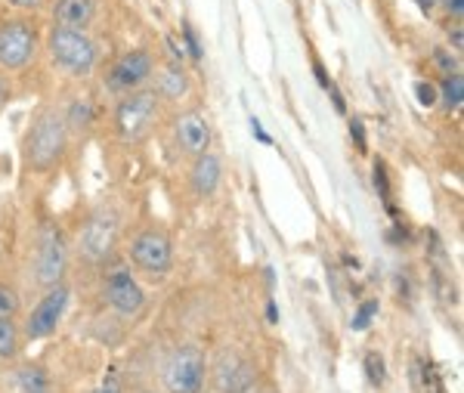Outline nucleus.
<instances>
[{
    "label": "nucleus",
    "instance_id": "nucleus-1",
    "mask_svg": "<svg viewBox=\"0 0 464 393\" xmlns=\"http://www.w3.org/2000/svg\"><path fill=\"white\" fill-rule=\"evenodd\" d=\"M47 53H50V63L59 72L72 74V78H84L100 63V44H96V37L87 28L53 25L47 34Z\"/></svg>",
    "mask_w": 464,
    "mask_h": 393
},
{
    "label": "nucleus",
    "instance_id": "nucleus-2",
    "mask_svg": "<svg viewBox=\"0 0 464 393\" xmlns=\"http://www.w3.org/2000/svg\"><path fill=\"white\" fill-rule=\"evenodd\" d=\"M65 146H69V124L65 115L56 109H44L34 118L32 131L25 137V162L32 171H50L63 158Z\"/></svg>",
    "mask_w": 464,
    "mask_h": 393
},
{
    "label": "nucleus",
    "instance_id": "nucleus-3",
    "mask_svg": "<svg viewBox=\"0 0 464 393\" xmlns=\"http://www.w3.org/2000/svg\"><path fill=\"white\" fill-rule=\"evenodd\" d=\"M37 50H41V28L34 16H10L0 22V69L22 72L34 63Z\"/></svg>",
    "mask_w": 464,
    "mask_h": 393
},
{
    "label": "nucleus",
    "instance_id": "nucleus-4",
    "mask_svg": "<svg viewBox=\"0 0 464 393\" xmlns=\"http://www.w3.org/2000/svg\"><path fill=\"white\" fill-rule=\"evenodd\" d=\"M159 105H161V96L155 93V90H133V93H124L115 109L118 133H121L127 142L143 140L155 127V121H159Z\"/></svg>",
    "mask_w": 464,
    "mask_h": 393
},
{
    "label": "nucleus",
    "instance_id": "nucleus-5",
    "mask_svg": "<svg viewBox=\"0 0 464 393\" xmlns=\"http://www.w3.org/2000/svg\"><path fill=\"white\" fill-rule=\"evenodd\" d=\"M155 78V59L149 50H127L111 63V69L106 72V87L111 93L124 96L133 90H143L149 81Z\"/></svg>",
    "mask_w": 464,
    "mask_h": 393
},
{
    "label": "nucleus",
    "instance_id": "nucleus-6",
    "mask_svg": "<svg viewBox=\"0 0 464 393\" xmlns=\"http://www.w3.org/2000/svg\"><path fill=\"white\" fill-rule=\"evenodd\" d=\"M130 260L143 270L146 276L161 279L168 276L170 263H174V245L159 230H143L130 241Z\"/></svg>",
    "mask_w": 464,
    "mask_h": 393
},
{
    "label": "nucleus",
    "instance_id": "nucleus-7",
    "mask_svg": "<svg viewBox=\"0 0 464 393\" xmlns=\"http://www.w3.org/2000/svg\"><path fill=\"white\" fill-rule=\"evenodd\" d=\"M78 245H81V254H84L90 263H102L118 245V217L111 214V211L100 208L84 223V230H81V236H78Z\"/></svg>",
    "mask_w": 464,
    "mask_h": 393
},
{
    "label": "nucleus",
    "instance_id": "nucleus-8",
    "mask_svg": "<svg viewBox=\"0 0 464 393\" xmlns=\"http://www.w3.org/2000/svg\"><path fill=\"white\" fill-rule=\"evenodd\" d=\"M65 267H69V248L56 226H47L41 232V245H37V260H34V279L44 289H53L63 282Z\"/></svg>",
    "mask_w": 464,
    "mask_h": 393
},
{
    "label": "nucleus",
    "instance_id": "nucleus-9",
    "mask_svg": "<svg viewBox=\"0 0 464 393\" xmlns=\"http://www.w3.org/2000/svg\"><path fill=\"white\" fill-rule=\"evenodd\" d=\"M205 381V357L196 347H179L164 366V384L170 393H198Z\"/></svg>",
    "mask_w": 464,
    "mask_h": 393
},
{
    "label": "nucleus",
    "instance_id": "nucleus-10",
    "mask_svg": "<svg viewBox=\"0 0 464 393\" xmlns=\"http://www.w3.org/2000/svg\"><path fill=\"white\" fill-rule=\"evenodd\" d=\"M102 298H106V304L115 309L118 316H124V319L137 316L140 309H143V304H146V291L140 289V282L133 279V273L127 267H115L106 276Z\"/></svg>",
    "mask_w": 464,
    "mask_h": 393
},
{
    "label": "nucleus",
    "instance_id": "nucleus-11",
    "mask_svg": "<svg viewBox=\"0 0 464 393\" xmlns=\"http://www.w3.org/2000/svg\"><path fill=\"white\" fill-rule=\"evenodd\" d=\"M69 298H72V291L65 289L63 282L53 285V289H47V294L41 298V304H37V307L32 309V316H28L25 335L32 338V341H41V338L53 335L56 325L63 322V316H65Z\"/></svg>",
    "mask_w": 464,
    "mask_h": 393
},
{
    "label": "nucleus",
    "instance_id": "nucleus-12",
    "mask_svg": "<svg viewBox=\"0 0 464 393\" xmlns=\"http://www.w3.org/2000/svg\"><path fill=\"white\" fill-rule=\"evenodd\" d=\"M174 137H177V146L183 149L186 155H205L211 149V121H208L205 112L192 109V112H183L177 121H174Z\"/></svg>",
    "mask_w": 464,
    "mask_h": 393
},
{
    "label": "nucleus",
    "instance_id": "nucleus-13",
    "mask_svg": "<svg viewBox=\"0 0 464 393\" xmlns=\"http://www.w3.org/2000/svg\"><path fill=\"white\" fill-rule=\"evenodd\" d=\"M254 384V366L236 353H227L217 366V388L223 393H248Z\"/></svg>",
    "mask_w": 464,
    "mask_h": 393
},
{
    "label": "nucleus",
    "instance_id": "nucleus-14",
    "mask_svg": "<svg viewBox=\"0 0 464 393\" xmlns=\"http://www.w3.org/2000/svg\"><path fill=\"white\" fill-rule=\"evenodd\" d=\"M96 19V0H53V25L90 28Z\"/></svg>",
    "mask_w": 464,
    "mask_h": 393
},
{
    "label": "nucleus",
    "instance_id": "nucleus-15",
    "mask_svg": "<svg viewBox=\"0 0 464 393\" xmlns=\"http://www.w3.org/2000/svg\"><path fill=\"white\" fill-rule=\"evenodd\" d=\"M223 180V164L220 158L205 152L196 158V164H192V189L201 195V199H208V195L217 192V186H220Z\"/></svg>",
    "mask_w": 464,
    "mask_h": 393
},
{
    "label": "nucleus",
    "instance_id": "nucleus-16",
    "mask_svg": "<svg viewBox=\"0 0 464 393\" xmlns=\"http://www.w3.org/2000/svg\"><path fill=\"white\" fill-rule=\"evenodd\" d=\"M186 90H189V74L183 72V65H164L159 74V84H155V93L161 100H179V96H186Z\"/></svg>",
    "mask_w": 464,
    "mask_h": 393
},
{
    "label": "nucleus",
    "instance_id": "nucleus-17",
    "mask_svg": "<svg viewBox=\"0 0 464 393\" xmlns=\"http://www.w3.org/2000/svg\"><path fill=\"white\" fill-rule=\"evenodd\" d=\"M19 393H50V378L34 366H25L16 378Z\"/></svg>",
    "mask_w": 464,
    "mask_h": 393
},
{
    "label": "nucleus",
    "instance_id": "nucleus-18",
    "mask_svg": "<svg viewBox=\"0 0 464 393\" xmlns=\"http://www.w3.org/2000/svg\"><path fill=\"white\" fill-rule=\"evenodd\" d=\"M461 96H464V81H461V72H452L443 78V105L449 112L459 109L461 105Z\"/></svg>",
    "mask_w": 464,
    "mask_h": 393
},
{
    "label": "nucleus",
    "instance_id": "nucleus-19",
    "mask_svg": "<svg viewBox=\"0 0 464 393\" xmlns=\"http://www.w3.org/2000/svg\"><path fill=\"white\" fill-rule=\"evenodd\" d=\"M16 350H19V329H16V322L0 319V359L13 357Z\"/></svg>",
    "mask_w": 464,
    "mask_h": 393
},
{
    "label": "nucleus",
    "instance_id": "nucleus-20",
    "mask_svg": "<svg viewBox=\"0 0 464 393\" xmlns=\"http://www.w3.org/2000/svg\"><path fill=\"white\" fill-rule=\"evenodd\" d=\"M90 121H93V105H90V100H74L69 115H65V124L81 131V127H90Z\"/></svg>",
    "mask_w": 464,
    "mask_h": 393
},
{
    "label": "nucleus",
    "instance_id": "nucleus-21",
    "mask_svg": "<svg viewBox=\"0 0 464 393\" xmlns=\"http://www.w3.org/2000/svg\"><path fill=\"white\" fill-rule=\"evenodd\" d=\"M19 313V294L6 282H0V319H13Z\"/></svg>",
    "mask_w": 464,
    "mask_h": 393
},
{
    "label": "nucleus",
    "instance_id": "nucleus-22",
    "mask_svg": "<svg viewBox=\"0 0 464 393\" xmlns=\"http://www.w3.org/2000/svg\"><path fill=\"white\" fill-rule=\"evenodd\" d=\"M375 316H378V300H365V304L356 309V316H353V322H350V325H353V331H365Z\"/></svg>",
    "mask_w": 464,
    "mask_h": 393
},
{
    "label": "nucleus",
    "instance_id": "nucleus-23",
    "mask_svg": "<svg viewBox=\"0 0 464 393\" xmlns=\"http://www.w3.org/2000/svg\"><path fill=\"white\" fill-rule=\"evenodd\" d=\"M365 375H369V381L375 384V388H381V384H384V359L378 357V353H369V357H365Z\"/></svg>",
    "mask_w": 464,
    "mask_h": 393
},
{
    "label": "nucleus",
    "instance_id": "nucleus-24",
    "mask_svg": "<svg viewBox=\"0 0 464 393\" xmlns=\"http://www.w3.org/2000/svg\"><path fill=\"white\" fill-rule=\"evenodd\" d=\"M415 96H418V103H421L424 109H433V105L440 103V93H437V87H433L430 81H418V84H415Z\"/></svg>",
    "mask_w": 464,
    "mask_h": 393
},
{
    "label": "nucleus",
    "instance_id": "nucleus-25",
    "mask_svg": "<svg viewBox=\"0 0 464 393\" xmlns=\"http://www.w3.org/2000/svg\"><path fill=\"white\" fill-rule=\"evenodd\" d=\"M6 6H13L16 13H25V16H34V13H41L44 6L50 4V0H4Z\"/></svg>",
    "mask_w": 464,
    "mask_h": 393
},
{
    "label": "nucleus",
    "instance_id": "nucleus-26",
    "mask_svg": "<svg viewBox=\"0 0 464 393\" xmlns=\"http://www.w3.org/2000/svg\"><path fill=\"white\" fill-rule=\"evenodd\" d=\"M183 37H186V56H192L198 63L201 59V44H198V34L189 22H183Z\"/></svg>",
    "mask_w": 464,
    "mask_h": 393
},
{
    "label": "nucleus",
    "instance_id": "nucleus-27",
    "mask_svg": "<svg viewBox=\"0 0 464 393\" xmlns=\"http://www.w3.org/2000/svg\"><path fill=\"white\" fill-rule=\"evenodd\" d=\"M375 189L381 192V199L384 201H391V183H387V171H384V164H375Z\"/></svg>",
    "mask_w": 464,
    "mask_h": 393
},
{
    "label": "nucleus",
    "instance_id": "nucleus-28",
    "mask_svg": "<svg viewBox=\"0 0 464 393\" xmlns=\"http://www.w3.org/2000/svg\"><path fill=\"white\" fill-rule=\"evenodd\" d=\"M93 393H121V378H118L115 368H111V372L102 378V384Z\"/></svg>",
    "mask_w": 464,
    "mask_h": 393
},
{
    "label": "nucleus",
    "instance_id": "nucleus-29",
    "mask_svg": "<svg viewBox=\"0 0 464 393\" xmlns=\"http://www.w3.org/2000/svg\"><path fill=\"white\" fill-rule=\"evenodd\" d=\"M164 47H168L170 53V63H177V65H183V59H186V50H183V44H177V37H164Z\"/></svg>",
    "mask_w": 464,
    "mask_h": 393
},
{
    "label": "nucleus",
    "instance_id": "nucleus-30",
    "mask_svg": "<svg viewBox=\"0 0 464 393\" xmlns=\"http://www.w3.org/2000/svg\"><path fill=\"white\" fill-rule=\"evenodd\" d=\"M433 63H437V65H440V69H443L446 74L459 72V65H455V59H452V56H449V53H446V50H437V53H433Z\"/></svg>",
    "mask_w": 464,
    "mask_h": 393
},
{
    "label": "nucleus",
    "instance_id": "nucleus-31",
    "mask_svg": "<svg viewBox=\"0 0 464 393\" xmlns=\"http://www.w3.org/2000/svg\"><path fill=\"white\" fill-rule=\"evenodd\" d=\"M440 6L449 13V16H455V22H461V13H464V0H437Z\"/></svg>",
    "mask_w": 464,
    "mask_h": 393
},
{
    "label": "nucleus",
    "instance_id": "nucleus-32",
    "mask_svg": "<svg viewBox=\"0 0 464 393\" xmlns=\"http://www.w3.org/2000/svg\"><path fill=\"white\" fill-rule=\"evenodd\" d=\"M350 133H353L356 142H359V152H365V131H362V121H359V118L350 121Z\"/></svg>",
    "mask_w": 464,
    "mask_h": 393
},
{
    "label": "nucleus",
    "instance_id": "nucleus-33",
    "mask_svg": "<svg viewBox=\"0 0 464 393\" xmlns=\"http://www.w3.org/2000/svg\"><path fill=\"white\" fill-rule=\"evenodd\" d=\"M251 133H254V137H257L260 142H269V137L264 133V127H260V121H257V118L251 121Z\"/></svg>",
    "mask_w": 464,
    "mask_h": 393
},
{
    "label": "nucleus",
    "instance_id": "nucleus-34",
    "mask_svg": "<svg viewBox=\"0 0 464 393\" xmlns=\"http://www.w3.org/2000/svg\"><path fill=\"white\" fill-rule=\"evenodd\" d=\"M6 100H10V84H6V78L0 74V109H4Z\"/></svg>",
    "mask_w": 464,
    "mask_h": 393
},
{
    "label": "nucleus",
    "instance_id": "nucleus-35",
    "mask_svg": "<svg viewBox=\"0 0 464 393\" xmlns=\"http://www.w3.org/2000/svg\"><path fill=\"white\" fill-rule=\"evenodd\" d=\"M415 4H418V6H421V10H424V13H430V10H433V6H437V0H415Z\"/></svg>",
    "mask_w": 464,
    "mask_h": 393
},
{
    "label": "nucleus",
    "instance_id": "nucleus-36",
    "mask_svg": "<svg viewBox=\"0 0 464 393\" xmlns=\"http://www.w3.org/2000/svg\"><path fill=\"white\" fill-rule=\"evenodd\" d=\"M449 37H452L455 50H461V28H459V25H455V32H452V34H449Z\"/></svg>",
    "mask_w": 464,
    "mask_h": 393
}]
</instances>
